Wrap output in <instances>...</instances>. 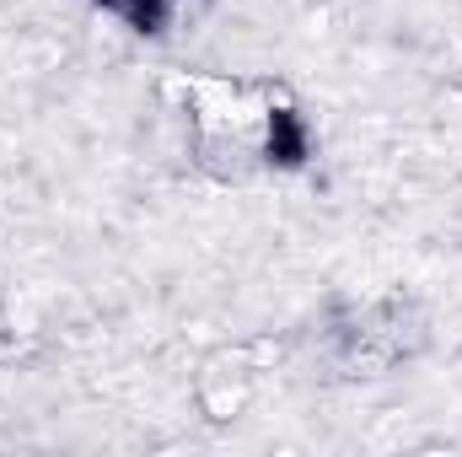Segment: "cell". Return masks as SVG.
Here are the masks:
<instances>
[{
	"instance_id": "2",
	"label": "cell",
	"mask_w": 462,
	"mask_h": 457,
	"mask_svg": "<svg viewBox=\"0 0 462 457\" xmlns=\"http://www.w3.org/2000/svg\"><path fill=\"white\" fill-rule=\"evenodd\" d=\"M108 11H118V16H129V22H140L134 33H145V22L156 16V0H103Z\"/></svg>"
},
{
	"instance_id": "1",
	"label": "cell",
	"mask_w": 462,
	"mask_h": 457,
	"mask_svg": "<svg viewBox=\"0 0 462 457\" xmlns=\"http://www.w3.org/2000/svg\"><path fill=\"white\" fill-rule=\"evenodd\" d=\"M178 114L189 124L199 167L221 178H247L274 162L301 156V114L269 81L231 76H172Z\"/></svg>"
}]
</instances>
